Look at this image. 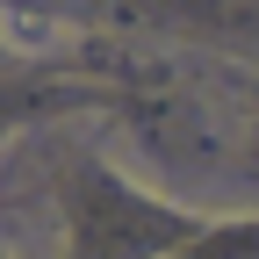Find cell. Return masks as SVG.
Wrapping results in <instances>:
<instances>
[{"instance_id": "1", "label": "cell", "mask_w": 259, "mask_h": 259, "mask_svg": "<svg viewBox=\"0 0 259 259\" xmlns=\"http://www.w3.org/2000/svg\"><path fill=\"white\" fill-rule=\"evenodd\" d=\"M0 44L8 51H65V22L29 15V8H0Z\"/></svg>"}]
</instances>
